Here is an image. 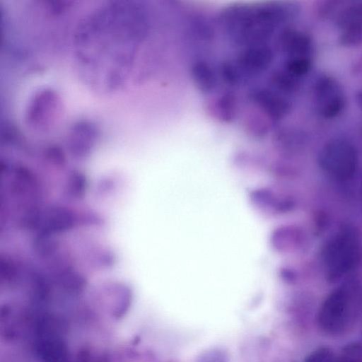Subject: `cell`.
Segmentation results:
<instances>
[{
  "instance_id": "6",
  "label": "cell",
  "mask_w": 362,
  "mask_h": 362,
  "mask_svg": "<svg viewBox=\"0 0 362 362\" xmlns=\"http://www.w3.org/2000/svg\"><path fill=\"white\" fill-rule=\"evenodd\" d=\"M336 362H362V345L351 344L346 346Z\"/></svg>"
},
{
  "instance_id": "2",
  "label": "cell",
  "mask_w": 362,
  "mask_h": 362,
  "mask_svg": "<svg viewBox=\"0 0 362 362\" xmlns=\"http://www.w3.org/2000/svg\"><path fill=\"white\" fill-rule=\"evenodd\" d=\"M357 152L349 141L335 139L328 141L319 155L322 168L337 180H347L355 173L357 166Z\"/></svg>"
},
{
  "instance_id": "8",
  "label": "cell",
  "mask_w": 362,
  "mask_h": 362,
  "mask_svg": "<svg viewBox=\"0 0 362 362\" xmlns=\"http://www.w3.org/2000/svg\"><path fill=\"white\" fill-rule=\"evenodd\" d=\"M304 362H334V354L329 348L322 347L310 354Z\"/></svg>"
},
{
  "instance_id": "1",
  "label": "cell",
  "mask_w": 362,
  "mask_h": 362,
  "mask_svg": "<svg viewBox=\"0 0 362 362\" xmlns=\"http://www.w3.org/2000/svg\"><path fill=\"white\" fill-rule=\"evenodd\" d=\"M323 257L329 279L334 281L349 272L359 257L358 243L354 232L346 229L335 235L325 246Z\"/></svg>"
},
{
  "instance_id": "3",
  "label": "cell",
  "mask_w": 362,
  "mask_h": 362,
  "mask_svg": "<svg viewBox=\"0 0 362 362\" xmlns=\"http://www.w3.org/2000/svg\"><path fill=\"white\" fill-rule=\"evenodd\" d=\"M349 297L343 289L331 293L323 302L317 322L325 332L336 334L343 332L351 321Z\"/></svg>"
},
{
  "instance_id": "5",
  "label": "cell",
  "mask_w": 362,
  "mask_h": 362,
  "mask_svg": "<svg viewBox=\"0 0 362 362\" xmlns=\"http://www.w3.org/2000/svg\"><path fill=\"white\" fill-rule=\"evenodd\" d=\"M337 23L343 32L362 30V4L346 7L340 11Z\"/></svg>"
},
{
  "instance_id": "9",
  "label": "cell",
  "mask_w": 362,
  "mask_h": 362,
  "mask_svg": "<svg viewBox=\"0 0 362 362\" xmlns=\"http://www.w3.org/2000/svg\"><path fill=\"white\" fill-rule=\"evenodd\" d=\"M356 100H357V103H358V106L362 110V91L358 93V94L356 95Z\"/></svg>"
},
{
  "instance_id": "4",
  "label": "cell",
  "mask_w": 362,
  "mask_h": 362,
  "mask_svg": "<svg viewBox=\"0 0 362 362\" xmlns=\"http://www.w3.org/2000/svg\"><path fill=\"white\" fill-rule=\"evenodd\" d=\"M314 96L317 111L325 118L337 116L344 108L343 90L339 83L330 76L318 78L314 88Z\"/></svg>"
},
{
  "instance_id": "7",
  "label": "cell",
  "mask_w": 362,
  "mask_h": 362,
  "mask_svg": "<svg viewBox=\"0 0 362 362\" xmlns=\"http://www.w3.org/2000/svg\"><path fill=\"white\" fill-rule=\"evenodd\" d=\"M196 362H228V359L225 351L213 349L201 354Z\"/></svg>"
}]
</instances>
